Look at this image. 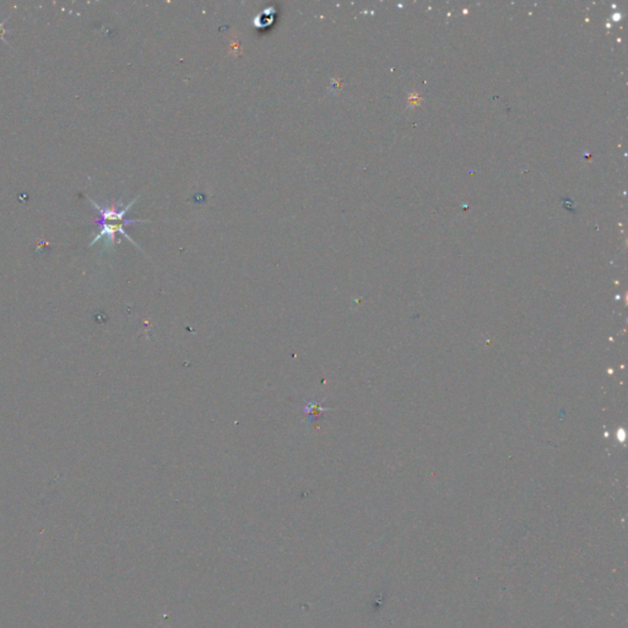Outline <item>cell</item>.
<instances>
[{
    "instance_id": "cell-1",
    "label": "cell",
    "mask_w": 628,
    "mask_h": 628,
    "mask_svg": "<svg viewBox=\"0 0 628 628\" xmlns=\"http://www.w3.org/2000/svg\"><path fill=\"white\" fill-rule=\"evenodd\" d=\"M139 222H146V220L139 219H123V220H95L92 224H97L100 227V231L96 233L94 240L91 241L90 246L92 247L95 243L98 241H103V246L106 249H111L114 247L116 243V237L117 235H122L125 237L128 241L132 242L135 247H139L128 233L125 232V227L128 224H139Z\"/></svg>"
},
{
    "instance_id": "cell-3",
    "label": "cell",
    "mask_w": 628,
    "mask_h": 628,
    "mask_svg": "<svg viewBox=\"0 0 628 628\" xmlns=\"http://www.w3.org/2000/svg\"><path fill=\"white\" fill-rule=\"evenodd\" d=\"M9 19H10V15L6 17V20L0 21V41H3V42H6V45H10V43H9V42H8V41L6 39V34H8L9 31H8L6 28H4V25L8 23V20H9Z\"/></svg>"
},
{
    "instance_id": "cell-2",
    "label": "cell",
    "mask_w": 628,
    "mask_h": 628,
    "mask_svg": "<svg viewBox=\"0 0 628 628\" xmlns=\"http://www.w3.org/2000/svg\"><path fill=\"white\" fill-rule=\"evenodd\" d=\"M323 403H324V399L320 401H307L306 404L303 405V414L307 416V420L309 422L318 420L326 411L329 410V408L323 406Z\"/></svg>"
}]
</instances>
